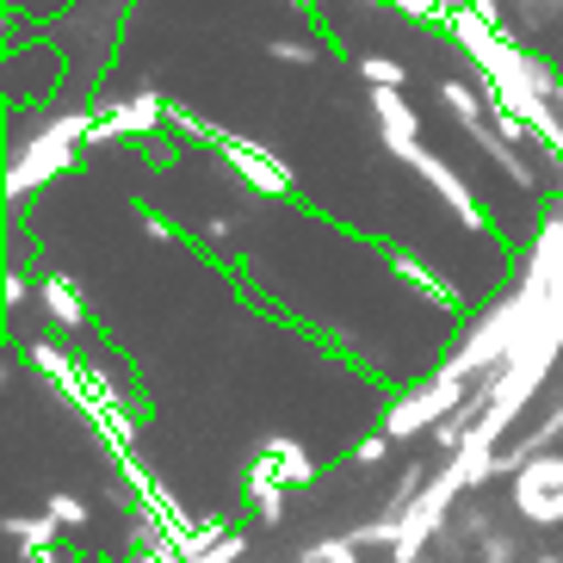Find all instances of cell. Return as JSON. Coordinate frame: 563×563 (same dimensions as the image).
Returning a JSON list of instances; mask_svg holds the SVG:
<instances>
[{
  "label": "cell",
  "mask_w": 563,
  "mask_h": 563,
  "mask_svg": "<svg viewBox=\"0 0 563 563\" xmlns=\"http://www.w3.org/2000/svg\"><path fill=\"white\" fill-rule=\"evenodd\" d=\"M279 483H310V459H303V446H291V440H273V446L261 452V464H254V496H261V489H279Z\"/></svg>",
  "instance_id": "obj_1"
},
{
  "label": "cell",
  "mask_w": 563,
  "mask_h": 563,
  "mask_svg": "<svg viewBox=\"0 0 563 563\" xmlns=\"http://www.w3.org/2000/svg\"><path fill=\"white\" fill-rule=\"evenodd\" d=\"M51 520H56V527H81L87 514H81V501H68V496H56V501H51Z\"/></svg>",
  "instance_id": "obj_4"
},
{
  "label": "cell",
  "mask_w": 563,
  "mask_h": 563,
  "mask_svg": "<svg viewBox=\"0 0 563 563\" xmlns=\"http://www.w3.org/2000/svg\"><path fill=\"white\" fill-rule=\"evenodd\" d=\"M261 520H266V527H279V520H285V496H279V489H261Z\"/></svg>",
  "instance_id": "obj_5"
},
{
  "label": "cell",
  "mask_w": 563,
  "mask_h": 563,
  "mask_svg": "<svg viewBox=\"0 0 563 563\" xmlns=\"http://www.w3.org/2000/svg\"><path fill=\"white\" fill-rule=\"evenodd\" d=\"M51 527H56V520H19V539H25V545H32V551H44V545H51Z\"/></svg>",
  "instance_id": "obj_3"
},
{
  "label": "cell",
  "mask_w": 563,
  "mask_h": 563,
  "mask_svg": "<svg viewBox=\"0 0 563 563\" xmlns=\"http://www.w3.org/2000/svg\"><path fill=\"white\" fill-rule=\"evenodd\" d=\"M303 563H360V539H334V545L303 551Z\"/></svg>",
  "instance_id": "obj_2"
}]
</instances>
